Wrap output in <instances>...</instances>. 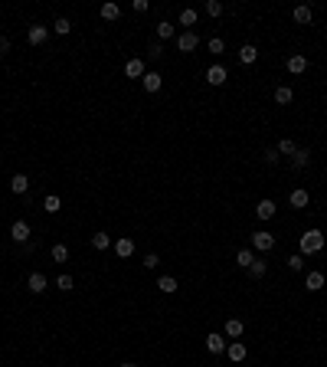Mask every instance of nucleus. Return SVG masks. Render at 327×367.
<instances>
[{"mask_svg":"<svg viewBox=\"0 0 327 367\" xmlns=\"http://www.w3.org/2000/svg\"><path fill=\"white\" fill-rule=\"evenodd\" d=\"M321 249H324L321 230H308V233L301 236V256H311V252H321Z\"/></svg>","mask_w":327,"mask_h":367,"instance_id":"1","label":"nucleus"},{"mask_svg":"<svg viewBox=\"0 0 327 367\" xmlns=\"http://www.w3.org/2000/svg\"><path fill=\"white\" fill-rule=\"evenodd\" d=\"M30 236H33V230H30V223H26V220H16L13 227H10V240L20 243V246H26V243H30Z\"/></svg>","mask_w":327,"mask_h":367,"instance_id":"2","label":"nucleus"},{"mask_svg":"<svg viewBox=\"0 0 327 367\" xmlns=\"http://www.w3.org/2000/svg\"><path fill=\"white\" fill-rule=\"evenodd\" d=\"M196 46H200V36H196L193 30H187V33H180V36H177V49H180V53H193Z\"/></svg>","mask_w":327,"mask_h":367,"instance_id":"3","label":"nucleus"},{"mask_svg":"<svg viewBox=\"0 0 327 367\" xmlns=\"http://www.w3.org/2000/svg\"><path fill=\"white\" fill-rule=\"evenodd\" d=\"M272 246H275V236H272V233H265V230L252 233V249H258V252H268Z\"/></svg>","mask_w":327,"mask_h":367,"instance_id":"4","label":"nucleus"},{"mask_svg":"<svg viewBox=\"0 0 327 367\" xmlns=\"http://www.w3.org/2000/svg\"><path fill=\"white\" fill-rule=\"evenodd\" d=\"M245 354H249V351H245V344H242V341H229L226 344V358L233 361V364H242Z\"/></svg>","mask_w":327,"mask_h":367,"instance_id":"5","label":"nucleus"},{"mask_svg":"<svg viewBox=\"0 0 327 367\" xmlns=\"http://www.w3.org/2000/svg\"><path fill=\"white\" fill-rule=\"evenodd\" d=\"M206 82H210V86H223V82H226V66L213 63L210 69H206Z\"/></svg>","mask_w":327,"mask_h":367,"instance_id":"6","label":"nucleus"},{"mask_svg":"<svg viewBox=\"0 0 327 367\" xmlns=\"http://www.w3.org/2000/svg\"><path fill=\"white\" fill-rule=\"evenodd\" d=\"M144 72H148L144 59H128V66H125V76L128 79H144Z\"/></svg>","mask_w":327,"mask_h":367,"instance_id":"7","label":"nucleus"},{"mask_svg":"<svg viewBox=\"0 0 327 367\" xmlns=\"http://www.w3.org/2000/svg\"><path fill=\"white\" fill-rule=\"evenodd\" d=\"M206 351H210V354H223V351H226V338L216 335V331L206 335Z\"/></svg>","mask_w":327,"mask_h":367,"instance_id":"8","label":"nucleus"},{"mask_svg":"<svg viewBox=\"0 0 327 367\" xmlns=\"http://www.w3.org/2000/svg\"><path fill=\"white\" fill-rule=\"evenodd\" d=\"M285 66H288L291 76H301V72L308 69V59H304L301 53H295V56H288V63H285Z\"/></svg>","mask_w":327,"mask_h":367,"instance_id":"9","label":"nucleus"},{"mask_svg":"<svg viewBox=\"0 0 327 367\" xmlns=\"http://www.w3.org/2000/svg\"><path fill=\"white\" fill-rule=\"evenodd\" d=\"M141 82H144V89H148V92H161L164 76H161V72H144V79H141Z\"/></svg>","mask_w":327,"mask_h":367,"instance_id":"10","label":"nucleus"},{"mask_svg":"<svg viewBox=\"0 0 327 367\" xmlns=\"http://www.w3.org/2000/svg\"><path fill=\"white\" fill-rule=\"evenodd\" d=\"M26 285H30V292H33V295H39V292H46V285H49V282H46V275H43V272H33L30 279H26Z\"/></svg>","mask_w":327,"mask_h":367,"instance_id":"11","label":"nucleus"},{"mask_svg":"<svg viewBox=\"0 0 327 367\" xmlns=\"http://www.w3.org/2000/svg\"><path fill=\"white\" fill-rule=\"evenodd\" d=\"M275 210H278V207H275V200H258L255 217H258V220H272V217H275Z\"/></svg>","mask_w":327,"mask_h":367,"instance_id":"12","label":"nucleus"},{"mask_svg":"<svg viewBox=\"0 0 327 367\" xmlns=\"http://www.w3.org/2000/svg\"><path fill=\"white\" fill-rule=\"evenodd\" d=\"M10 190H13V194H26V190H30V177H26V174H13V177H10Z\"/></svg>","mask_w":327,"mask_h":367,"instance_id":"13","label":"nucleus"},{"mask_svg":"<svg viewBox=\"0 0 327 367\" xmlns=\"http://www.w3.org/2000/svg\"><path fill=\"white\" fill-rule=\"evenodd\" d=\"M46 39H49V30H46V26H30V43H33V46H43Z\"/></svg>","mask_w":327,"mask_h":367,"instance_id":"14","label":"nucleus"},{"mask_svg":"<svg viewBox=\"0 0 327 367\" xmlns=\"http://www.w3.org/2000/svg\"><path fill=\"white\" fill-rule=\"evenodd\" d=\"M255 59H258V49H255V46H252V43H245V46H242V49H239V63H245V66H252V63H255Z\"/></svg>","mask_w":327,"mask_h":367,"instance_id":"15","label":"nucleus"},{"mask_svg":"<svg viewBox=\"0 0 327 367\" xmlns=\"http://www.w3.org/2000/svg\"><path fill=\"white\" fill-rule=\"evenodd\" d=\"M157 289H161L164 295H173V292H177V279H173V275H161V279H157Z\"/></svg>","mask_w":327,"mask_h":367,"instance_id":"16","label":"nucleus"},{"mask_svg":"<svg viewBox=\"0 0 327 367\" xmlns=\"http://www.w3.org/2000/svg\"><path fill=\"white\" fill-rule=\"evenodd\" d=\"M304 289H311V292L324 289V275H321V272H308V275H304Z\"/></svg>","mask_w":327,"mask_h":367,"instance_id":"17","label":"nucleus"},{"mask_svg":"<svg viewBox=\"0 0 327 367\" xmlns=\"http://www.w3.org/2000/svg\"><path fill=\"white\" fill-rule=\"evenodd\" d=\"M118 16H121L118 3H101V20H118Z\"/></svg>","mask_w":327,"mask_h":367,"instance_id":"18","label":"nucleus"},{"mask_svg":"<svg viewBox=\"0 0 327 367\" xmlns=\"http://www.w3.org/2000/svg\"><path fill=\"white\" fill-rule=\"evenodd\" d=\"M236 262H239L242 269H249L252 262H255V252H252V249H239V252H236Z\"/></svg>","mask_w":327,"mask_h":367,"instance_id":"19","label":"nucleus"},{"mask_svg":"<svg viewBox=\"0 0 327 367\" xmlns=\"http://www.w3.org/2000/svg\"><path fill=\"white\" fill-rule=\"evenodd\" d=\"M291 99H295V92H291L288 86H278V89H275V102H278V105H288Z\"/></svg>","mask_w":327,"mask_h":367,"instance_id":"20","label":"nucleus"},{"mask_svg":"<svg viewBox=\"0 0 327 367\" xmlns=\"http://www.w3.org/2000/svg\"><path fill=\"white\" fill-rule=\"evenodd\" d=\"M115 252H118L121 259H128V256L134 252V243H131V240H118V243H115Z\"/></svg>","mask_w":327,"mask_h":367,"instance_id":"21","label":"nucleus"},{"mask_svg":"<svg viewBox=\"0 0 327 367\" xmlns=\"http://www.w3.org/2000/svg\"><path fill=\"white\" fill-rule=\"evenodd\" d=\"M291 207H308V200H311V197H308V190H291Z\"/></svg>","mask_w":327,"mask_h":367,"instance_id":"22","label":"nucleus"},{"mask_svg":"<svg viewBox=\"0 0 327 367\" xmlns=\"http://www.w3.org/2000/svg\"><path fill=\"white\" fill-rule=\"evenodd\" d=\"M226 338H242V321L239 318H229L226 321Z\"/></svg>","mask_w":327,"mask_h":367,"instance_id":"23","label":"nucleus"},{"mask_svg":"<svg viewBox=\"0 0 327 367\" xmlns=\"http://www.w3.org/2000/svg\"><path fill=\"white\" fill-rule=\"evenodd\" d=\"M196 16H200V13H196V10H193V7H187V10H180V26H193V23H196Z\"/></svg>","mask_w":327,"mask_h":367,"instance_id":"24","label":"nucleus"},{"mask_svg":"<svg viewBox=\"0 0 327 367\" xmlns=\"http://www.w3.org/2000/svg\"><path fill=\"white\" fill-rule=\"evenodd\" d=\"M295 23H311V7H295Z\"/></svg>","mask_w":327,"mask_h":367,"instance_id":"25","label":"nucleus"},{"mask_svg":"<svg viewBox=\"0 0 327 367\" xmlns=\"http://www.w3.org/2000/svg\"><path fill=\"white\" fill-rule=\"evenodd\" d=\"M92 246H95V249H108V246H111V236L108 233H95L92 236Z\"/></svg>","mask_w":327,"mask_h":367,"instance_id":"26","label":"nucleus"},{"mask_svg":"<svg viewBox=\"0 0 327 367\" xmlns=\"http://www.w3.org/2000/svg\"><path fill=\"white\" fill-rule=\"evenodd\" d=\"M53 259H56V262H66V259H69V246L56 243V246H53Z\"/></svg>","mask_w":327,"mask_h":367,"instance_id":"27","label":"nucleus"},{"mask_svg":"<svg viewBox=\"0 0 327 367\" xmlns=\"http://www.w3.org/2000/svg\"><path fill=\"white\" fill-rule=\"evenodd\" d=\"M291 161H295V167H308V161H311V154H308V151H304V148H298Z\"/></svg>","mask_w":327,"mask_h":367,"instance_id":"28","label":"nucleus"},{"mask_svg":"<svg viewBox=\"0 0 327 367\" xmlns=\"http://www.w3.org/2000/svg\"><path fill=\"white\" fill-rule=\"evenodd\" d=\"M173 36V26L167 23V20H161V23H157V39H170Z\"/></svg>","mask_w":327,"mask_h":367,"instance_id":"29","label":"nucleus"},{"mask_svg":"<svg viewBox=\"0 0 327 367\" xmlns=\"http://www.w3.org/2000/svg\"><path fill=\"white\" fill-rule=\"evenodd\" d=\"M72 285H76V282H72V275H59V279H56V289H59V292H69L72 289Z\"/></svg>","mask_w":327,"mask_h":367,"instance_id":"30","label":"nucleus"},{"mask_svg":"<svg viewBox=\"0 0 327 367\" xmlns=\"http://www.w3.org/2000/svg\"><path fill=\"white\" fill-rule=\"evenodd\" d=\"M53 30L59 33V36H66V33L72 30V23H69V20H66V16H59V20H56V23H53Z\"/></svg>","mask_w":327,"mask_h":367,"instance_id":"31","label":"nucleus"},{"mask_svg":"<svg viewBox=\"0 0 327 367\" xmlns=\"http://www.w3.org/2000/svg\"><path fill=\"white\" fill-rule=\"evenodd\" d=\"M43 210H46V213H56V210H59V197H56V194H49L46 200H43Z\"/></svg>","mask_w":327,"mask_h":367,"instance_id":"32","label":"nucleus"},{"mask_svg":"<svg viewBox=\"0 0 327 367\" xmlns=\"http://www.w3.org/2000/svg\"><path fill=\"white\" fill-rule=\"evenodd\" d=\"M288 269H291V272H301V269H304V256H301V252H298V256H288Z\"/></svg>","mask_w":327,"mask_h":367,"instance_id":"33","label":"nucleus"},{"mask_svg":"<svg viewBox=\"0 0 327 367\" xmlns=\"http://www.w3.org/2000/svg\"><path fill=\"white\" fill-rule=\"evenodd\" d=\"M249 275H252V279H262V275H265V262H262V259H255V262L249 266Z\"/></svg>","mask_w":327,"mask_h":367,"instance_id":"34","label":"nucleus"},{"mask_svg":"<svg viewBox=\"0 0 327 367\" xmlns=\"http://www.w3.org/2000/svg\"><path fill=\"white\" fill-rule=\"evenodd\" d=\"M295 141H291V138H285V141H278V154H295Z\"/></svg>","mask_w":327,"mask_h":367,"instance_id":"35","label":"nucleus"},{"mask_svg":"<svg viewBox=\"0 0 327 367\" xmlns=\"http://www.w3.org/2000/svg\"><path fill=\"white\" fill-rule=\"evenodd\" d=\"M206 13L219 16V13H223V3H219V0H206Z\"/></svg>","mask_w":327,"mask_h":367,"instance_id":"36","label":"nucleus"},{"mask_svg":"<svg viewBox=\"0 0 327 367\" xmlns=\"http://www.w3.org/2000/svg\"><path fill=\"white\" fill-rule=\"evenodd\" d=\"M223 49H226V43H223L219 36H213V39H210V53H216V56H219Z\"/></svg>","mask_w":327,"mask_h":367,"instance_id":"37","label":"nucleus"},{"mask_svg":"<svg viewBox=\"0 0 327 367\" xmlns=\"http://www.w3.org/2000/svg\"><path fill=\"white\" fill-rule=\"evenodd\" d=\"M148 53L154 56V59H157V56H164V43H161V39H154V43L148 46Z\"/></svg>","mask_w":327,"mask_h":367,"instance_id":"38","label":"nucleus"},{"mask_svg":"<svg viewBox=\"0 0 327 367\" xmlns=\"http://www.w3.org/2000/svg\"><path fill=\"white\" fill-rule=\"evenodd\" d=\"M144 266H148V269H157V266H161V259H157V252H148V256H144Z\"/></svg>","mask_w":327,"mask_h":367,"instance_id":"39","label":"nucleus"},{"mask_svg":"<svg viewBox=\"0 0 327 367\" xmlns=\"http://www.w3.org/2000/svg\"><path fill=\"white\" fill-rule=\"evenodd\" d=\"M131 10L134 13H144V10H148V0H131Z\"/></svg>","mask_w":327,"mask_h":367,"instance_id":"40","label":"nucleus"},{"mask_svg":"<svg viewBox=\"0 0 327 367\" xmlns=\"http://www.w3.org/2000/svg\"><path fill=\"white\" fill-rule=\"evenodd\" d=\"M7 49H10V39H7V36H0V53H7Z\"/></svg>","mask_w":327,"mask_h":367,"instance_id":"41","label":"nucleus"},{"mask_svg":"<svg viewBox=\"0 0 327 367\" xmlns=\"http://www.w3.org/2000/svg\"><path fill=\"white\" fill-rule=\"evenodd\" d=\"M121 367H138V364H121Z\"/></svg>","mask_w":327,"mask_h":367,"instance_id":"42","label":"nucleus"}]
</instances>
